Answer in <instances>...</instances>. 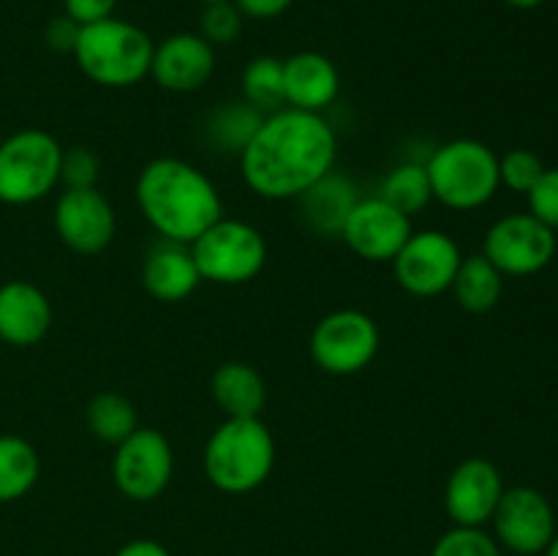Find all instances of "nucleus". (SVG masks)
<instances>
[{"mask_svg": "<svg viewBox=\"0 0 558 556\" xmlns=\"http://www.w3.org/2000/svg\"><path fill=\"white\" fill-rule=\"evenodd\" d=\"M336 156V131L322 114L283 107L265 114L240 153V172L256 196L300 200L311 185L332 172Z\"/></svg>", "mask_w": 558, "mask_h": 556, "instance_id": "nucleus-1", "label": "nucleus"}, {"mask_svg": "<svg viewBox=\"0 0 558 556\" xmlns=\"http://www.w3.org/2000/svg\"><path fill=\"white\" fill-rule=\"evenodd\" d=\"M136 205L161 240L185 245L223 218L216 183L194 164L172 156L153 158L142 167L136 178Z\"/></svg>", "mask_w": 558, "mask_h": 556, "instance_id": "nucleus-2", "label": "nucleus"}, {"mask_svg": "<svg viewBox=\"0 0 558 556\" xmlns=\"http://www.w3.org/2000/svg\"><path fill=\"white\" fill-rule=\"evenodd\" d=\"M205 474L223 494H251L276 467V439L262 418H227L205 445Z\"/></svg>", "mask_w": 558, "mask_h": 556, "instance_id": "nucleus-3", "label": "nucleus"}, {"mask_svg": "<svg viewBox=\"0 0 558 556\" xmlns=\"http://www.w3.org/2000/svg\"><path fill=\"white\" fill-rule=\"evenodd\" d=\"M153 38L134 22L107 16L80 31L74 60L101 87H134L150 74Z\"/></svg>", "mask_w": 558, "mask_h": 556, "instance_id": "nucleus-4", "label": "nucleus"}, {"mask_svg": "<svg viewBox=\"0 0 558 556\" xmlns=\"http://www.w3.org/2000/svg\"><path fill=\"white\" fill-rule=\"evenodd\" d=\"M430 191L452 210H477L499 191V156L480 140H452L425 161Z\"/></svg>", "mask_w": 558, "mask_h": 556, "instance_id": "nucleus-5", "label": "nucleus"}, {"mask_svg": "<svg viewBox=\"0 0 558 556\" xmlns=\"http://www.w3.org/2000/svg\"><path fill=\"white\" fill-rule=\"evenodd\" d=\"M63 147L49 131L22 129L0 142V202L33 205L60 183Z\"/></svg>", "mask_w": 558, "mask_h": 556, "instance_id": "nucleus-6", "label": "nucleus"}, {"mask_svg": "<svg viewBox=\"0 0 558 556\" xmlns=\"http://www.w3.org/2000/svg\"><path fill=\"white\" fill-rule=\"evenodd\" d=\"M202 281L238 287L254 281L267 262V243L256 227L240 218H218L191 243Z\"/></svg>", "mask_w": 558, "mask_h": 556, "instance_id": "nucleus-7", "label": "nucleus"}, {"mask_svg": "<svg viewBox=\"0 0 558 556\" xmlns=\"http://www.w3.org/2000/svg\"><path fill=\"white\" fill-rule=\"evenodd\" d=\"M379 325L357 309H338L322 316L311 333V360L325 374L352 376L368 368L379 352Z\"/></svg>", "mask_w": 558, "mask_h": 556, "instance_id": "nucleus-8", "label": "nucleus"}, {"mask_svg": "<svg viewBox=\"0 0 558 556\" xmlns=\"http://www.w3.org/2000/svg\"><path fill=\"white\" fill-rule=\"evenodd\" d=\"M483 256L501 276H534L554 262L556 232L532 213H512L488 229Z\"/></svg>", "mask_w": 558, "mask_h": 556, "instance_id": "nucleus-9", "label": "nucleus"}, {"mask_svg": "<svg viewBox=\"0 0 558 556\" xmlns=\"http://www.w3.org/2000/svg\"><path fill=\"white\" fill-rule=\"evenodd\" d=\"M174 472V452L156 428H136L114 447L112 480L131 501H153L167 491Z\"/></svg>", "mask_w": 558, "mask_h": 556, "instance_id": "nucleus-10", "label": "nucleus"}, {"mask_svg": "<svg viewBox=\"0 0 558 556\" xmlns=\"http://www.w3.org/2000/svg\"><path fill=\"white\" fill-rule=\"evenodd\" d=\"M461 259V245L452 240V234L441 229H423L412 232V238L398 251L392 273L403 292L414 298H436L452 287Z\"/></svg>", "mask_w": 558, "mask_h": 556, "instance_id": "nucleus-11", "label": "nucleus"}, {"mask_svg": "<svg viewBox=\"0 0 558 556\" xmlns=\"http://www.w3.org/2000/svg\"><path fill=\"white\" fill-rule=\"evenodd\" d=\"M496 543L518 556L545 554L550 540L556 537V516L548 496L532 485L505 488L494 518Z\"/></svg>", "mask_w": 558, "mask_h": 556, "instance_id": "nucleus-12", "label": "nucleus"}, {"mask_svg": "<svg viewBox=\"0 0 558 556\" xmlns=\"http://www.w3.org/2000/svg\"><path fill=\"white\" fill-rule=\"evenodd\" d=\"M54 232L76 254H101L118 232L112 202L104 196V191H98V185L65 189L54 202Z\"/></svg>", "mask_w": 558, "mask_h": 556, "instance_id": "nucleus-13", "label": "nucleus"}, {"mask_svg": "<svg viewBox=\"0 0 558 556\" xmlns=\"http://www.w3.org/2000/svg\"><path fill=\"white\" fill-rule=\"evenodd\" d=\"M412 232V218L374 194L354 202L352 213L343 221L341 238L360 259L392 262Z\"/></svg>", "mask_w": 558, "mask_h": 556, "instance_id": "nucleus-14", "label": "nucleus"}, {"mask_svg": "<svg viewBox=\"0 0 558 556\" xmlns=\"http://www.w3.org/2000/svg\"><path fill=\"white\" fill-rule=\"evenodd\" d=\"M505 494L499 467L488 458H466L450 472L445 485V510L456 527H485Z\"/></svg>", "mask_w": 558, "mask_h": 556, "instance_id": "nucleus-15", "label": "nucleus"}, {"mask_svg": "<svg viewBox=\"0 0 558 556\" xmlns=\"http://www.w3.org/2000/svg\"><path fill=\"white\" fill-rule=\"evenodd\" d=\"M216 71V47L199 33H174L153 49L150 76L169 93H194Z\"/></svg>", "mask_w": 558, "mask_h": 556, "instance_id": "nucleus-16", "label": "nucleus"}, {"mask_svg": "<svg viewBox=\"0 0 558 556\" xmlns=\"http://www.w3.org/2000/svg\"><path fill=\"white\" fill-rule=\"evenodd\" d=\"M52 327V303L31 281L0 283V341L36 347Z\"/></svg>", "mask_w": 558, "mask_h": 556, "instance_id": "nucleus-17", "label": "nucleus"}, {"mask_svg": "<svg viewBox=\"0 0 558 556\" xmlns=\"http://www.w3.org/2000/svg\"><path fill=\"white\" fill-rule=\"evenodd\" d=\"M341 93L336 63L322 52H298L283 60V98L287 107L322 114Z\"/></svg>", "mask_w": 558, "mask_h": 556, "instance_id": "nucleus-18", "label": "nucleus"}, {"mask_svg": "<svg viewBox=\"0 0 558 556\" xmlns=\"http://www.w3.org/2000/svg\"><path fill=\"white\" fill-rule=\"evenodd\" d=\"M142 283L147 294L161 303H180L199 289L202 276L191 256V245L161 240L150 249L142 265Z\"/></svg>", "mask_w": 558, "mask_h": 556, "instance_id": "nucleus-19", "label": "nucleus"}, {"mask_svg": "<svg viewBox=\"0 0 558 556\" xmlns=\"http://www.w3.org/2000/svg\"><path fill=\"white\" fill-rule=\"evenodd\" d=\"M357 200V185L347 174L327 172L319 183H314L300 196V205H303L305 221L316 234L341 238L343 221H347Z\"/></svg>", "mask_w": 558, "mask_h": 556, "instance_id": "nucleus-20", "label": "nucleus"}, {"mask_svg": "<svg viewBox=\"0 0 558 556\" xmlns=\"http://www.w3.org/2000/svg\"><path fill=\"white\" fill-rule=\"evenodd\" d=\"M213 401L227 418H259L267 403V387L259 371L240 360L218 365L210 379Z\"/></svg>", "mask_w": 558, "mask_h": 556, "instance_id": "nucleus-21", "label": "nucleus"}, {"mask_svg": "<svg viewBox=\"0 0 558 556\" xmlns=\"http://www.w3.org/2000/svg\"><path fill=\"white\" fill-rule=\"evenodd\" d=\"M450 289L463 311L485 314V311L496 309V303H499L505 276L483 254H472L461 259V267H458L456 281H452Z\"/></svg>", "mask_w": 558, "mask_h": 556, "instance_id": "nucleus-22", "label": "nucleus"}, {"mask_svg": "<svg viewBox=\"0 0 558 556\" xmlns=\"http://www.w3.org/2000/svg\"><path fill=\"white\" fill-rule=\"evenodd\" d=\"M41 474L36 447L16 434H0V505L31 494Z\"/></svg>", "mask_w": 558, "mask_h": 556, "instance_id": "nucleus-23", "label": "nucleus"}, {"mask_svg": "<svg viewBox=\"0 0 558 556\" xmlns=\"http://www.w3.org/2000/svg\"><path fill=\"white\" fill-rule=\"evenodd\" d=\"M265 114L259 109H254L245 101H229L221 104L218 109H213L210 118H207V140L210 145H216V150L221 153H243V147L248 145L251 136L256 134V129L262 125Z\"/></svg>", "mask_w": 558, "mask_h": 556, "instance_id": "nucleus-24", "label": "nucleus"}, {"mask_svg": "<svg viewBox=\"0 0 558 556\" xmlns=\"http://www.w3.org/2000/svg\"><path fill=\"white\" fill-rule=\"evenodd\" d=\"M85 420L90 434L98 442H107V445L118 447L120 442L129 439L136 428H140V414L136 407L120 392H98L85 409Z\"/></svg>", "mask_w": 558, "mask_h": 556, "instance_id": "nucleus-25", "label": "nucleus"}, {"mask_svg": "<svg viewBox=\"0 0 558 556\" xmlns=\"http://www.w3.org/2000/svg\"><path fill=\"white\" fill-rule=\"evenodd\" d=\"M379 196L385 202H390L392 207L403 213V216H417L434 200V191H430L428 172H425V164L417 161H403L381 180Z\"/></svg>", "mask_w": 558, "mask_h": 556, "instance_id": "nucleus-26", "label": "nucleus"}, {"mask_svg": "<svg viewBox=\"0 0 558 556\" xmlns=\"http://www.w3.org/2000/svg\"><path fill=\"white\" fill-rule=\"evenodd\" d=\"M243 101L259 109L262 114H272L287 107L283 98V60L272 55H259L243 71Z\"/></svg>", "mask_w": 558, "mask_h": 556, "instance_id": "nucleus-27", "label": "nucleus"}, {"mask_svg": "<svg viewBox=\"0 0 558 556\" xmlns=\"http://www.w3.org/2000/svg\"><path fill=\"white\" fill-rule=\"evenodd\" d=\"M430 556H501V545L483 527H452L436 540Z\"/></svg>", "mask_w": 558, "mask_h": 556, "instance_id": "nucleus-28", "label": "nucleus"}, {"mask_svg": "<svg viewBox=\"0 0 558 556\" xmlns=\"http://www.w3.org/2000/svg\"><path fill=\"white\" fill-rule=\"evenodd\" d=\"M545 169L548 167H545L537 153L518 147V150L505 153L499 158V183L515 191V194H529L537 185V180L543 178Z\"/></svg>", "mask_w": 558, "mask_h": 556, "instance_id": "nucleus-29", "label": "nucleus"}, {"mask_svg": "<svg viewBox=\"0 0 558 556\" xmlns=\"http://www.w3.org/2000/svg\"><path fill=\"white\" fill-rule=\"evenodd\" d=\"M199 36L216 47V44H229L240 36L243 27V14L232 0H218V3H207L199 20Z\"/></svg>", "mask_w": 558, "mask_h": 556, "instance_id": "nucleus-30", "label": "nucleus"}, {"mask_svg": "<svg viewBox=\"0 0 558 556\" xmlns=\"http://www.w3.org/2000/svg\"><path fill=\"white\" fill-rule=\"evenodd\" d=\"M101 174V161L90 147H69L63 150V161H60V183L65 189H90L98 183Z\"/></svg>", "mask_w": 558, "mask_h": 556, "instance_id": "nucleus-31", "label": "nucleus"}, {"mask_svg": "<svg viewBox=\"0 0 558 556\" xmlns=\"http://www.w3.org/2000/svg\"><path fill=\"white\" fill-rule=\"evenodd\" d=\"M529 213L558 232V167L545 169L543 178L529 191Z\"/></svg>", "mask_w": 558, "mask_h": 556, "instance_id": "nucleus-32", "label": "nucleus"}, {"mask_svg": "<svg viewBox=\"0 0 558 556\" xmlns=\"http://www.w3.org/2000/svg\"><path fill=\"white\" fill-rule=\"evenodd\" d=\"M80 31H82L80 22H74L69 14H63V16H54V20H49L47 31H44V38H47V44L52 52L74 55Z\"/></svg>", "mask_w": 558, "mask_h": 556, "instance_id": "nucleus-33", "label": "nucleus"}, {"mask_svg": "<svg viewBox=\"0 0 558 556\" xmlns=\"http://www.w3.org/2000/svg\"><path fill=\"white\" fill-rule=\"evenodd\" d=\"M63 5L65 14L85 27L93 25V22H101L107 20V16H112L118 0H63Z\"/></svg>", "mask_w": 558, "mask_h": 556, "instance_id": "nucleus-34", "label": "nucleus"}, {"mask_svg": "<svg viewBox=\"0 0 558 556\" xmlns=\"http://www.w3.org/2000/svg\"><path fill=\"white\" fill-rule=\"evenodd\" d=\"M292 3L294 0H234L240 14L251 16V20H276Z\"/></svg>", "mask_w": 558, "mask_h": 556, "instance_id": "nucleus-35", "label": "nucleus"}, {"mask_svg": "<svg viewBox=\"0 0 558 556\" xmlns=\"http://www.w3.org/2000/svg\"><path fill=\"white\" fill-rule=\"evenodd\" d=\"M114 556H172V554H169L161 543H156V540L140 537V540H131V543L120 545L118 554Z\"/></svg>", "mask_w": 558, "mask_h": 556, "instance_id": "nucleus-36", "label": "nucleus"}, {"mask_svg": "<svg viewBox=\"0 0 558 556\" xmlns=\"http://www.w3.org/2000/svg\"><path fill=\"white\" fill-rule=\"evenodd\" d=\"M507 5H512V9H537V5H543L545 0H505Z\"/></svg>", "mask_w": 558, "mask_h": 556, "instance_id": "nucleus-37", "label": "nucleus"}, {"mask_svg": "<svg viewBox=\"0 0 558 556\" xmlns=\"http://www.w3.org/2000/svg\"><path fill=\"white\" fill-rule=\"evenodd\" d=\"M545 556H558V532H556V537L550 540L548 548H545Z\"/></svg>", "mask_w": 558, "mask_h": 556, "instance_id": "nucleus-38", "label": "nucleus"}, {"mask_svg": "<svg viewBox=\"0 0 558 556\" xmlns=\"http://www.w3.org/2000/svg\"><path fill=\"white\" fill-rule=\"evenodd\" d=\"M199 3H205V5H207V3H218V0H199Z\"/></svg>", "mask_w": 558, "mask_h": 556, "instance_id": "nucleus-39", "label": "nucleus"}, {"mask_svg": "<svg viewBox=\"0 0 558 556\" xmlns=\"http://www.w3.org/2000/svg\"><path fill=\"white\" fill-rule=\"evenodd\" d=\"M0 142H3V136H0Z\"/></svg>", "mask_w": 558, "mask_h": 556, "instance_id": "nucleus-40", "label": "nucleus"}]
</instances>
